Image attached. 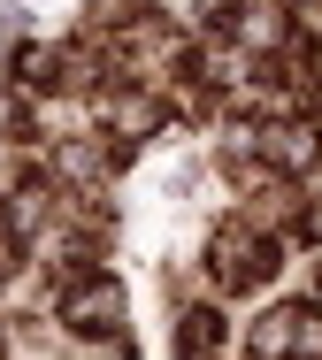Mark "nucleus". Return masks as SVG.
<instances>
[{
	"mask_svg": "<svg viewBox=\"0 0 322 360\" xmlns=\"http://www.w3.org/2000/svg\"><path fill=\"white\" fill-rule=\"evenodd\" d=\"M115 314H123V291H115V284H77L70 307H62L70 330H115Z\"/></svg>",
	"mask_w": 322,
	"mask_h": 360,
	"instance_id": "f257e3e1",
	"label": "nucleus"
},
{
	"mask_svg": "<svg viewBox=\"0 0 322 360\" xmlns=\"http://www.w3.org/2000/svg\"><path fill=\"white\" fill-rule=\"evenodd\" d=\"M261 146H269L276 169H315L322 161V139L307 131V123H276V131H261Z\"/></svg>",
	"mask_w": 322,
	"mask_h": 360,
	"instance_id": "f03ea898",
	"label": "nucleus"
},
{
	"mask_svg": "<svg viewBox=\"0 0 322 360\" xmlns=\"http://www.w3.org/2000/svg\"><path fill=\"white\" fill-rule=\"evenodd\" d=\"M215 345H223V314H215V307H192V314L176 322V353H184V360H207Z\"/></svg>",
	"mask_w": 322,
	"mask_h": 360,
	"instance_id": "7ed1b4c3",
	"label": "nucleus"
},
{
	"mask_svg": "<svg viewBox=\"0 0 322 360\" xmlns=\"http://www.w3.org/2000/svg\"><path fill=\"white\" fill-rule=\"evenodd\" d=\"M292 353L322 360V314H292Z\"/></svg>",
	"mask_w": 322,
	"mask_h": 360,
	"instance_id": "20e7f679",
	"label": "nucleus"
}]
</instances>
